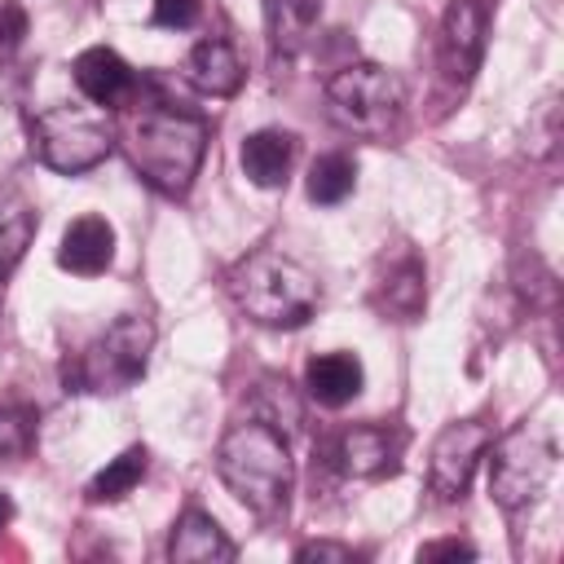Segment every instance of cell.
<instances>
[{"mask_svg":"<svg viewBox=\"0 0 564 564\" xmlns=\"http://www.w3.org/2000/svg\"><path fill=\"white\" fill-rule=\"evenodd\" d=\"M115 141L123 145L132 172L167 194V198H181L198 167H203V154H207V123L189 110H176V106H123L119 115V128H115Z\"/></svg>","mask_w":564,"mask_h":564,"instance_id":"1","label":"cell"},{"mask_svg":"<svg viewBox=\"0 0 564 564\" xmlns=\"http://www.w3.org/2000/svg\"><path fill=\"white\" fill-rule=\"evenodd\" d=\"M216 476L251 516H260V520L282 516L291 485H295L286 432L269 427L264 419L234 423L216 445Z\"/></svg>","mask_w":564,"mask_h":564,"instance_id":"2","label":"cell"},{"mask_svg":"<svg viewBox=\"0 0 564 564\" xmlns=\"http://www.w3.org/2000/svg\"><path fill=\"white\" fill-rule=\"evenodd\" d=\"M225 282H229L234 304L256 326H269V330H295V326H304L317 313V300H322L317 278L300 260H291V256H282L273 247H260V251L242 256L229 269Z\"/></svg>","mask_w":564,"mask_h":564,"instance_id":"3","label":"cell"},{"mask_svg":"<svg viewBox=\"0 0 564 564\" xmlns=\"http://www.w3.org/2000/svg\"><path fill=\"white\" fill-rule=\"evenodd\" d=\"M485 458H489V498L502 511H524L546 494L555 476V463H560L555 427L524 419L507 427L498 441H489Z\"/></svg>","mask_w":564,"mask_h":564,"instance_id":"4","label":"cell"},{"mask_svg":"<svg viewBox=\"0 0 564 564\" xmlns=\"http://www.w3.org/2000/svg\"><path fill=\"white\" fill-rule=\"evenodd\" d=\"M405 88L379 62H352L326 79V110L352 137H388L401 119Z\"/></svg>","mask_w":564,"mask_h":564,"instance_id":"5","label":"cell"},{"mask_svg":"<svg viewBox=\"0 0 564 564\" xmlns=\"http://www.w3.org/2000/svg\"><path fill=\"white\" fill-rule=\"evenodd\" d=\"M150 352H154V322L141 313H123L79 352L75 388L97 397H119L137 388V379L150 366Z\"/></svg>","mask_w":564,"mask_h":564,"instance_id":"6","label":"cell"},{"mask_svg":"<svg viewBox=\"0 0 564 564\" xmlns=\"http://www.w3.org/2000/svg\"><path fill=\"white\" fill-rule=\"evenodd\" d=\"M110 145H115V132L93 110L48 106L31 119V150L40 154L44 167H53L62 176H79V172L97 167L110 154Z\"/></svg>","mask_w":564,"mask_h":564,"instance_id":"7","label":"cell"},{"mask_svg":"<svg viewBox=\"0 0 564 564\" xmlns=\"http://www.w3.org/2000/svg\"><path fill=\"white\" fill-rule=\"evenodd\" d=\"M494 432L476 419H454L436 432L432 449H427V485L441 502H454L467 494L471 476H476V463L485 458Z\"/></svg>","mask_w":564,"mask_h":564,"instance_id":"8","label":"cell"},{"mask_svg":"<svg viewBox=\"0 0 564 564\" xmlns=\"http://www.w3.org/2000/svg\"><path fill=\"white\" fill-rule=\"evenodd\" d=\"M485 26H489V13L480 0H449L445 4L441 31H436V66H441V79L449 88H463L476 75L480 53H485Z\"/></svg>","mask_w":564,"mask_h":564,"instance_id":"9","label":"cell"},{"mask_svg":"<svg viewBox=\"0 0 564 564\" xmlns=\"http://www.w3.org/2000/svg\"><path fill=\"white\" fill-rule=\"evenodd\" d=\"M335 463L344 476L352 480H379L392 476L401 467V436L392 427L379 423H357L348 432H339L335 441Z\"/></svg>","mask_w":564,"mask_h":564,"instance_id":"10","label":"cell"},{"mask_svg":"<svg viewBox=\"0 0 564 564\" xmlns=\"http://www.w3.org/2000/svg\"><path fill=\"white\" fill-rule=\"evenodd\" d=\"M115 260V229L106 216H75L66 229H62V242H57V264L75 278H97L106 273Z\"/></svg>","mask_w":564,"mask_h":564,"instance_id":"11","label":"cell"},{"mask_svg":"<svg viewBox=\"0 0 564 564\" xmlns=\"http://www.w3.org/2000/svg\"><path fill=\"white\" fill-rule=\"evenodd\" d=\"M75 88L93 106H123L132 97V88H137V75L115 48L93 44V48H84L75 57Z\"/></svg>","mask_w":564,"mask_h":564,"instance_id":"12","label":"cell"},{"mask_svg":"<svg viewBox=\"0 0 564 564\" xmlns=\"http://www.w3.org/2000/svg\"><path fill=\"white\" fill-rule=\"evenodd\" d=\"M234 555H238V546L225 538L216 516L189 507L172 524V538H167V560L172 564H229Z\"/></svg>","mask_w":564,"mask_h":564,"instance_id":"13","label":"cell"},{"mask_svg":"<svg viewBox=\"0 0 564 564\" xmlns=\"http://www.w3.org/2000/svg\"><path fill=\"white\" fill-rule=\"evenodd\" d=\"M361 388H366V366L357 352H317L304 366V392H308V401H317L326 410L348 405Z\"/></svg>","mask_w":564,"mask_h":564,"instance_id":"14","label":"cell"},{"mask_svg":"<svg viewBox=\"0 0 564 564\" xmlns=\"http://www.w3.org/2000/svg\"><path fill=\"white\" fill-rule=\"evenodd\" d=\"M185 75L207 97H234L242 88V79H247V66H242V57H238V48L229 40H216L212 35V40H198L189 48Z\"/></svg>","mask_w":564,"mask_h":564,"instance_id":"15","label":"cell"},{"mask_svg":"<svg viewBox=\"0 0 564 564\" xmlns=\"http://www.w3.org/2000/svg\"><path fill=\"white\" fill-rule=\"evenodd\" d=\"M238 163H242V176L251 185L278 189V185H286V172L295 163V137L282 132V128H256V132L242 137Z\"/></svg>","mask_w":564,"mask_h":564,"instance_id":"16","label":"cell"},{"mask_svg":"<svg viewBox=\"0 0 564 564\" xmlns=\"http://www.w3.org/2000/svg\"><path fill=\"white\" fill-rule=\"evenodd\" d=\"M35 225H40V216H35L31 198H22L18 189L0 194V282L22 264V256L35 238Z\"/></svg>","mask_w":564,"mask_h":564,"instance_id":"17","label":"cell"},{"mask_svg":"<svg viewBox=\"0 0 564 564\" xmlns=\"http://www.w3.org/2000/svg\"><path fill=\"white\" fill-rule=\"evenodd\" d=\"M145 467H150L145 445H128L123 454H115V458L88 480V498H93V502H119L123 494H132V489L145 480Z\"/></svg>","mask_w":564,"mask_h":564,"instance_id":"18","label":"cell"},{"mask_svg":"<svg viewBox=\"0 0 564 564\" xmlns=\"http://www.w3.org/2000/svg\"><path fill=\"white\" fill-rule=\"evenodd\" d=\"M352 185H357V163L348 159V154H322L313 167H308V198L313 203H322V207H335V203H344L348 194H352Z\"/></svg>","mask_w":564,"mask_h":564,"instance_id":"19","label":"cell"},{"mask_svg":"<svg viewBox=\"0 0 564 564\" xmlns=\"http://www.w3.org/2000/svg\"><path fill=\"white\" fill-rule=\"evenodd\" d=\"M423 300H427V291H423V269H419V260H405L392 278H388V313L397 317V322H414L419 313H423Z\"/></svg>","mask_w":564,"mask_h":564,"instance_id":"20","label":"cell"},{"mask_svg":"<svg viewBox=\"0 0 564 564\" xmlns=\"http://www.w3.org/2000/svg\"><path fill=\"white\" fill-rule=\"evenodd\" d=\"M256 405H260L256 419H264L278 432H295L300 427V401H295V392H291L286 379H260Z\"/></svg>","mask_w":564,"mask_h":564,"instance_id":"21","label":"cell"},{"mask_svg":"<svg viewBox=\"0 0 564 564\" xmlns=\"http://www.w3.org/2000/svg\"><path fill=\"white\" fill-rule=\"evenodd\" d=\"M264 13H269V31H273V40L282 44H295L308 26H313V18H317V0H264Z\"/></svg>","mask_w":564,"mask_h":564,"instance_id":"22","label":"cell"},{"mask_svg":"<svg viewBox=\"0 0 564 564\" xmlns=\"http://www.w3.org/2000/svg\"><path fill=\"white\" fill-rule=\"evenodd\" d=\"M26 445H31V414L13 410V405H0V458L26 454Z\"/></svg>","mask_w":564,"mask_h":564,"instance_id":"23","label":"cell"},{"mask_svg":"<svg viewBox=\"0 0 564 564\" xmlns=\"http://www.w3.org/2000/svg\"><path fill=\"white\" fill-rule=\"evenodd\" d=\"M198 13H203V0H154V9H150L154 26H167V31H185V26H194Z\"/></svg>","mask_w":564,"mask_h":564,"instance_id":"24","label":"cell"},{"mask_svg":"<svg viewBox=\"0 0 564 564\" xmlns=\"http://www.w3.org/2000/svg\"><path fill=\"white\" fill-rule=\"evenodd\" d=\"M419 560H476V546L471 542H463V538H441V542H427V546H419Z\"/></svg>","mask_w":564,"mask_h":564,"instance_id":"25","label":"cell"},{"mask_svg":"<svg viewBox=\"0 0 564 564\" xmlns=\"http://www.w3.org/2000/svg\"><path fill=\"white\" fill-rule=\"evenodd\" d=\"M295 560H300V564H308V560H335V564H352V546H344V542H304V546L295 551Z\"/></svg>","mask_w":564,"mask_h":564,"instance_id":"26","label":"cell"},{"mask_svg":"<svg viewBox=\"0 0 564 564\" xmlns=\"http://www.w3.org/2000/svg\"><path fill=\"white\" fill-rule=\"evenodd\" d=\"M529 137H538L533 154H551V145H555V137H560V128H555V101H546V106L538 110V128H529Z\"/></svg>","mask_w":564,"mask_h":564,"instance_id":"27","label":"cell"},{"mask_svg":"<svg viewBox=\"0 0 564 564\" xmlns=\"http://www.w3.org/2000/svg\"><path fill=\"white\" fill-rule=\"evenodd\" d=\"M9 520H13V498H9V494H0V529H4Z\"/></svg>","mask_w":564,"mask_h":564,"instance_id":"28","label":"cell"}]
</instances>
